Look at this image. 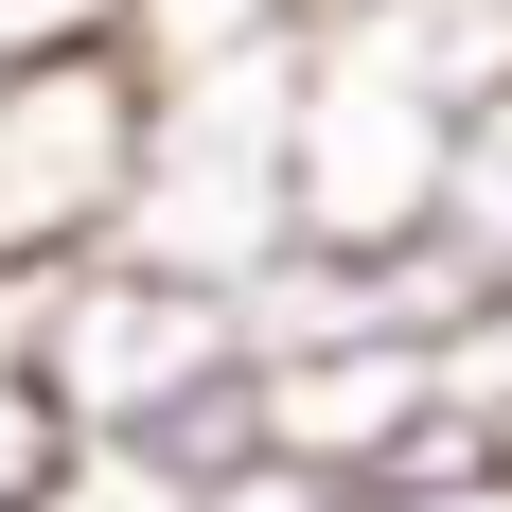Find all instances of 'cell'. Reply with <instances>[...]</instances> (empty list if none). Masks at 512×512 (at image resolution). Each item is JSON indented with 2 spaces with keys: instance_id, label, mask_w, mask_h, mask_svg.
I'll use <instances>...</instances> for the list:
<instances>
[{
  "instance_id": "obj_1",
  "label": "cell",
  "mask_w": 512,
  "mask_h": 512,
  "mask_svg": "<svg viewBox=\"0 0 512 512\" xmlns=\"http://www.w3.org/2000/svg\"><path fill=\"white\" fill-rule=\"evenodd\" d=\"M36 407L53 442H159L177 477H230L265 442V354H248V283L159 248H89L36 283Z\"/></svg>"
},
{
  "instance_id": "obj_2",
  "label": "cell",
  "mask_w": 512,
  "mask_h": 512,
  "mask_svg": "<svg viewBox=\"0 0 512 512\" xmlns=\"http://www.w3.org/2000/svg\"><path fill=\"white\" fill-rule=\"evenodd\" d=\"M159 159V71L124 53V18H0V283L124 248Z\"/></svg>"
},
{
  "instance_id": "obj_3",
  "label": "cell",
  "mask_w": 512,
  "mask_h": 512,
  "mask_svg": "<svg viewBox=\"0 0 512 512\" xmlns=\"http://www.w3.org/2000/svg\"><path fill=\"white\" fill-rule=\"evenodd\" d=\"M460 371H442V318H371V336H318V354H265V442H301L318 477L424 460L460 442Z\"/></svg>"
},
{
  "instance_id": "obj_4",
  "label": "cell",
  "mask_w": 512,
  "mask_h": 512,
  "mask_svg": "<svg viewBox=\"0 0 512 512\" xmlns=\"http://www.w3.org/2000/svg\"><path fill=\"white\" fill-rule=\"evenodd\" d=\"M124 53H142L159 89H212V71H283L318 36V0H106Z\"/></svg>"
},
{
  "instance_id": "obj_5",
  "label": "cell",
  "mask_w": 512,
  "mask_h": 512,
  "mask_svg": "<svg viewBox=\"0 0 512 512\" xmlns=\"http://www.w3.org/2000/svg\"><path fill=\"white\" fill-rule=\"evenodd\" d=\"M424 248L460 265V283H512V71L477 89V124H460V177H442V230Z\"/></svg>"
},
{
  "instance_id": "obj_6",
  "label": "cell",
  "mask_w": 512,
  "mask_h": 512,
  "mask_svg": "<svg viewBox=\"0 0 512 512\" xmlns=\"http://www.w3.org/2000/svg\"><path fill=\"white\" fill-rule=\"evenodd\" d=\"M336 512H512V442H495V424H460V442H424V460L336 477Z\"/></svg>"
},
{
  "instance_id": "obj_7",
  "label": "cell",
  "mask_w": 512,
  "mask_h": 512,
  "mask_svg": "<svg viewBox=\"0 0 512 512\" xmlns=\"http://www.w3.org/2000/svg\"><path fill=\"white\" fill-rule=\"evenodd\" d=\"M18 512H195V477L159 460V442H53Z\"/></svg>"
},
{
  "instance_id": "obj_8",
  "label": "cell",
  "mask_w": 512,
  "mask_h": 512,
  "mask_svg": "<svg viewBox=\"0 0 512 512\" xmlns=\"http://www.w3.org/2000/svg\"><path fill=\"white\" fill-rule=\"evenodd\" d=\"M195 512H336V477H318L301 442H248L230 477H195Z\"/></svg>"
},
{
  "instance_id": "obj_9",
  "label": "cell",
  "mask_w": 512,
  "mask_h": 512,
  "mask_svg": "<svg viewBox=\"0 0 512 512\" xmlns=\"http://www.w3.org/2000/svg\"><path fill=\"white\" fill-rule=\"evenodd\" d=\"M0 18H89V0H0Z\"/></svg>"
},
{
  "instance_id": "obj_10",
  "label": "cell",
  "mask_w": 512,
  "mask_h": 512,
  "mask_svg": "<svg viewBox=\"0 0 512 512\" xmlns=\"http://www.w3.org/2000/svg\"><path fill=\"white\" fill-rule=\"evenodd\" d=\"M0 512H18V495H0Z\"/></svg>"
},
{
  "instance_id": "obj_11",
  "label": "cell",
  "mask_w": 512,
  "mask_h": 512,
  "mask_svg": "<svg viewBox=\"0 0 512 512\" xmlns=\"http://www.w3.org/2000/svg\"><path fill=\"white\" fill-rule=\"evenodd\" d=\"M495 442H512V424H495Z\"/></svg>"
},
{
  "instance_id": "obj_12",
  "label": "cell",
  "mask_w": 512,
  "mask_h": 512,
  "mask_svg": "<svg viewBox=\"0 0 512 512\" xmlns=\"http://www.w3.org/2000/svg\"><path fill=\"white\" fill-rule=\"evenodd\" d=\"M495 18H512V0H495Z\"/></svg>"
}]
</instances>
